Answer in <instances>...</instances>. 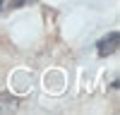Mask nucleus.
<instances>
[{"label":"nucleus","instance_id":"f257e3e1","mask_svg":"<svg viewBox=\"0 0 120 115\" xmlns=\"http://www.w3.org/2000/svg\"><path fill=\"white\" fill-rule=\"evenodd\" d=\"M115 50H118V31H111L108 36H103L101 41H98V46H96L98 58H108V55H113Z\"/></svg>","mask_w":120,"mask_h":115},{"label":"nucleus","instance_id":"7ed1b4c3","mask_svg":"<svg viewBox=\"0 0 120 115\" xmlns=\"http://www.w3.org/2000/svg\"><path fill=\"white\" fill-rule=\"evenodd\" d=\"M12 3V7H24V5H34V3H38V0H10Z\"/></svg>","mask_w":120,"mask_h":115},{"label":"nucleus","instance_id":"20e7f679","mask_svg":"<svg viewBox=\"0 0 120 115\" xmlns=\"http://www.w3.org/2000/svg\"><path fill=\"white\" fill-rule=\"evenodd\" d=\"M3 3H5V0H0V7H3Z\"/></svg>","mask_w":120,"mask_h":115},{"label":"nucleus","instance_id":"f03ea898","mask_svg":"<svg viewBox=\"0 0 120 115\" xmlns=\"http://www.w3.org/2000/svg\"><path fill=\"white\" fill-rule=\"evenodd\" d=\"M15 108H17V98H12L10 93H0V113L15 110Z\"/></svg>","mask_w":120,"mask_h":115}]
</instances>
